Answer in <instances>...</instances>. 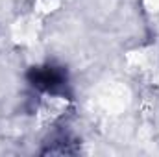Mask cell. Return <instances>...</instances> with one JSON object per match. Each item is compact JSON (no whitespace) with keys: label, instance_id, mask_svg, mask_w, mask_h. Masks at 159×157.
<instances>
[{"label":"cell","instance_id":"1","mask_svg":"<svg viewBox=\"0 0 159 157\" xmlns=\"http://www.w3.org/2000/svg\"><path fill=\"white\" fill-rule=\"evenodd\" d=\"M28 78L35 89L44 92H61L67 87V72L61 67H54V65L34 67Z\"/></svg>","mask_w":159,"mask_h":157}]
</instances>
